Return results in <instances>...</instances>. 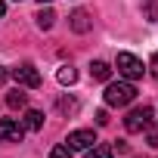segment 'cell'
Returning <instances> with one entry per match:
<instances>
[{"label": "cell", "mask_w": 158, "mask_h": 158, "mask_svg": "<svg viewBox=\"0 0 158 158\" xmlns=\"http://www.w3.org/2000/svg\"><path fill=\"white\" fill-rule=\"evenodd\" d=\"M106 106H115V109H121V106H127V102H133L136 99V87H133V81H115V84H109L106 87Z\"/></svg>", "instance_id": "1"}, {"label": "cell", "mask_w": 158, "mask_h": 158, "mask_svg": "<svg viewBox=\"0 0 158 158\" xmlns=\"http://www.w3.org/2000/svg\"><path fill=\"white\" fill-rule=\"evenodd\" d=\"M149 146H152V149L158 146V130H149Z\"/></svg>", "instance_id": "19"}, {"label": "cell", "mask_w": 158, "mask_h": 158, "mask_svg": "<svg viewBox=\"0 0 158 158\" xmlns=\"http://www.w3.org/2000/svg\"><path fill=\"white\" fill-rule=\"evenodd\" d=\"M112 155H115L112 146H96V143H93V146L87 149V158H112Z\"/></svg>", "instance_id": "11"}, {"label": "cell", "mask_w": 158, "mask_h": 158, "mask_svg": "<svg viewBox=\"0 0 158 158\" xmlns=\"http://www.w3.org/2000/svg\"><path fill=\"white\" fill-rule=\"evenodd\" d=\"M3 13H6V3H3V0H0V19H3Z\"/></svg>", "instance_id": "21"}, {"label": "cell", "mask_w": 158, "mask_h": 158, "mask_svg": "<svg viewBox=\"0 0 158 158\" xmlns=\"http://www.w3.org/2000/svg\"><path fill=\"white\" fill-rule=\"evenodd\" d=\"M96 124H99V127H106V124H109V112H106V109H99V112H96Z\"/></svg>", "instance_id": "17"}, {"label": "cell", "mask_w": 158, "mask_h": 158, "mask_svg": "<svg viewBox=\"0 0 158 158\" xmlns=\"http://www.w3.org/2000/svg\"><path fill=\"white\" fill-rule=\"evenodd\" d=\"M65 143H68V149H71V152H87V149L96 143V133H93V130H87V127H84V130H71Z\"/></svg>", "instance_id": "5"}, {"label": "cell", "mask_w": 158, "mask_h": 158, "mask_svg": "<svg viewBox=\"0 0 158 158\" xmlns=\"http://www.w3.org/2000/svg\"><path fill=\"white\" fill-rule=\"evenodd\" d=\"M124 127H127V133H143V130H149V127H152V109H149V106H143V109L127 112Z\"/></svg>", "instance_id": "3"}, {"label": "cell", "mask_w": 158, "mask_h": 158, "mask_svg": "<svg viewBox=\"0 0 158 158\" xmlns=\"http://www.w3.org/2000/svg\"><path fill=\"white\" fill-rule=\"evenodd\" d=\"M56 81H59V84H65V87H71V84L77 81V71H74L71 65H59V71H56Z\"/></svg>", "instance_id": "9"}, {"label": "cell", "mask_w": 158, "mask_h": 158, "mask_svg": "<svg viewBox=\"0 0 158 158\" xmlns=\"http://www.w3.org/2000/svg\"><path fill=\"white\" fill-rule=\"evenodd\" d=\"M25 130H40L44 127V112H37V109H28L25 112V124H22Z\"/></svg>", "instance_id": "8"}, {"label": "cell", "mask_w": 158, "mask_h": 158, "mask_svg": "<svg viewBox=\"0 0 158 158\" xmlns=\"http://www.w3.org/2000/svg\"><path fill=\"white\" fill-rule=\"evenodd\" d=\"M6 106H10V109H25V93H19V90L10 93V96H6Z\"/></svg>", "instance_id": "14"}, {"label": "cell", "mask_w": 158, "mask_h": 158, "mask_svg": "<svg viewBox=\"0 0 158 158\" xmlns=\"http://www.w3.org/2000/svg\"><path fill=\"white\" fill-rule=\"evenodd\" d=\"M149 71H152V77H155V81H158V53L152 56V62H149Z\"/></svg>", "instance_id": "18"}, {"label": "cell", "mask_w": 158, "mask_h": 158, "mask_svg": "<svg viewBox=\"0 0 158 158\" xmlns=\"http://www.w3.org/2000/svg\"><path fill=\"white\" fill-rule=\"evenodd\" d=\"M37 3H50V0H37Z\"/></svg>", "instance_id": "22"}, {"label": "cell", "mask_w": 158, "mask_h": 158, "mask_svg": "<svg viewBox=\"0 0 158 158\" xmlns=\"http://www.w3.org/2000/svg\"><path fill=\"white\" fill-rule=\"evenodd\" d=\"M13 81L19 84V87H28V90H37L40 87V71L31 65V62H25V65H19V68H13Z\"/></svg>", "instance_id": "4"}, {"label": "cell", "mask_w": 158, "mask_h": 158, "mask_svg": "<svg viewBox=\"0 0 158 158\" xmlns=\"http://www.w3.org/2000/svg\"><path fill=\"white\" fill-rule=\"evenodd\" d=\"M68 19H71V31H77V34H87V31L93 28V19H90L87 10H74Z\"/></svg>", "instance_id": "7"}, {"label": "cell", "mask_w": 158, "mask_h": 158, "mask_svg": "<svg viewBox=\"0 0 158 158\" xmlns=\"http://www.w3.org/2000/svg\"><path fill=\"white\" fill-rule=\"evenodd\" d=\"M22 136H25V127L19 121H13V118L0 121V143H22Z\"/></svg>", "instance_id": "6"}, {"label": "cell", "mask_w": 158, "mask_h": 158, "mask_svg": "<svg viewBox=\"0 0 158 158\" xmlns=\"http://www.w3.org/2000/svg\"><path fill=\"white\" fill-rule=\"evenodd\" d=\"M146 19H149V22H158V6H155V3L146 6Z\"/></svg>", "instance_id": "16"}, {"label": "cell", "mask_w": 158, "mask_h": 158, "mask_svg": "<svg viewBox=\"0 0 158 158\" xmlns=\"http://www.w3.org/2000/svg\"><path fill=\"white\" fill-rule=\"evenodd\" d=\"M146 3H152V0H146Z\"/></svg>", "instance_id": "23"}, {"label": "cell", "mask_w": 158, "mask_h": 158, "mask_svg": "<svg viewBox=\"0 0 158 158\" xmlns=\"http://www.w3.org/2000/svg\"><path fill=\"white\" fill-rule=\"evenodd\" d=\"M90 74L96 77V81H109V77H112V65L109 62H93L90 65Z\"/></svg>", "instance_id": "10"}, {"label": "cell", "mask_w": 158, "mask_h": 158, "mask_svg": "<svg viewBox=\"0 0 158 158\" xmlns=\"http://www.w3.org/2000/svg\"><path fill=\"white\" fill-rule=\"evenodd\" d=\"M50 158H71V149H68V146H56V149L50 152Z\"/></svg>", "instance_id": "15"}, {"label": "cell", "mask_w": 158, "mask_h": 158, "mask_svg": "<svg viewBox=\"0 0 158 158\" xmlns=\"http://www.w3.org/2000/svg\"><path fill=\"white\" fill-rule=\"evenodd\" d=\"M53 22H56V13H53V10H40V13H37V28L47 31V28H53Z\"/></svg>", "instance_id": "12"}, {"label": "cell", "mask_w": 158, "mask_h": 158, "mask_svg": "<svg viewBox=\"0 0 158 158\" xmlns=\"http://www.w3.org/2000/svg\"><path fill=\"white\" fill-rule=\"evenodd\" d=\"M59 112H65V115H74V112H77V99H71V96H62V99H59Z\"/></svg>", "instance_id": "13"}, {"label": "cell", "mask_w": 158, "mask_h": 158, "mask_svg": "<svg viewBox=\"0 0 158 158\" xmlns=\"http://www.w3.org/2000/svg\"><path fill=\"white\" fill-rule=\"evenodd\" d=\"M143 59H136L133 53H118V74L127 77V81H139L143 77Z\"/></svg>", "instance_id": "2"}, {"label": "cell", "mask_w": 158, "mask_h": 158, "mask_svg": "<svg viewBox=\"0 0 158 158\" xmlns=\"http://www.w3.org/2000/svg\"><path fill=\"white\" fill-rule=\"evenodd\" d=\"M6 77H10V71H6L3 65H0V87H3V84H6Z\"/></svg>", "instance_id": "20"}]
</instances>
